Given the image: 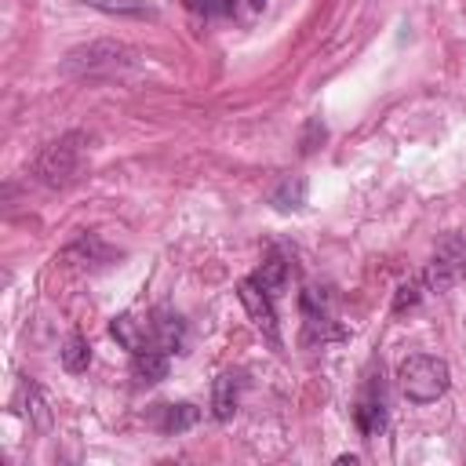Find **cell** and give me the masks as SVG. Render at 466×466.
Returning a JSON list of instances; mask_svg holds the SVG:
<instances>
[{
	"mask_svg": "<svg viewBox=\"0 0 466 466\" xmlns=\"http://www.w3.org/2000/svg\"><path fill=\"white\" fill-rule=\"evenodd\" d=\"M131 66H139V52L121 44V41H92V44H81L66 55L63 70L73 73V77H84V81H102V77H121L128 73Z\"/></svg>",
	"mask_w": 466,
	"mask_h": 466,
	"instance_id": "cell-1",
	"label": "cell"
},
{
	"mask_svg": "<svg viewBox=\"0 0 466 466\" xmlns=\"http://www.w3.org/2000/svg\"><path fill=\"white\" fill-rule=\"evenodd\" d=\"M397 383H401V393H404L408 401H415V404H433L437 397L448 393L451 372H448V361H441V357L412 354L408 361H401Z\"/></svg>",
	"mask_w": 466,
	"mask_h": 466,
	"instance_id": "cell-2",
	"label": "cell"
},
{
	"mask_svg": "<svg viewBox=\"0 0 466 466\" xmlns=\"http://www.w3.org/2000/svg\"><path fill=\"white\" fill-rule=\"evenodd\" d=\"M81 164H84V135L73 131V135H63V139H55V142H48V146L41 150L34 171H37V179H41L44 186L59 189V186H70V182L77 179Z\"/></svg>",
	"mask_w": 466,
	"mask_h": 466,
	"instance_id": "cell-3",
	"label": "cell"
},
{
	"mask_svg": "<svg viewBox=\"0 0 466 466\" xmlns=\"http://www.w3.org/2000/svg\"><path fill=\"white\" fill-rule=\"evenodd\" d=\"M270 299L274 296H267L252 277L248 281H241V303H245V310H248V317L256 321V328L274 343V346H281V332H277V314H274V306H270Z\"/></svg>",
	"mask_w": 466,
	"mask_h": 466,
	"instance_id": "cell-4",
	"label": "cell"
},
{
	"mask_svg": "<svg viewBox=\"0 0 466 466\" xmlns=\"http://www.w3.org/2000/svg\"><path fill=\"white\" fill-rule=\"evenodd\" d=\"M110 335H113L121 346H128L131 354L157 346V343H153V321L135 317V314H121V317H113V321H110Z\"/></svg>",
	"mask_w": 466,
	"mask_h": 466,
	"instance_id": "cell-5",
	"label": "cell"
},
{
	"mask_svg": "<svg viewBox=\"0 0 466 466\" xmlns=\"http://www.w3.org/2000/svg\"><path fill=\"white\" fill-rule=\"evenodd\" d=\"M238 401H241V375L238 372H222L215 379V393H211V412L218 422H229L233 412H238Z\"/></svg>",
	"mask_w": 466,
	"mask_h": 466,
	"instance_id": "cell-6",
	"label": "cell"
},
{
	"mask_svg": "<svg viewBox=\"0 0 466 466\" xmlns=\"http://www.w3.org/2000/svg\"><path fill=\"white\" fill-rule=\"evenodd\" d=\"M131 372H135L139 383H160V379H168V350H160V346L139 350L135 361H131Z\"/></svg>",
	"mask_w": 466,
	"mask_h": 466,
	"instance_id": "cell-7",
	"label": "cell"
},
{
	"mask_svg": "<svg viewBox=\"0 0 466 466\" xmlns=\"http://www.w3.org/2000/svg\"><path fill=\"white\" fill-rule=\"evenodd\" d=\"M200 412L193 404H160V419H157V430L160 433H182L189 426H197Z\"/></svg>",
	"mask_w": 466,
	"mask_h": 466,
	"instance_id": "cell-8",
	"label": "cell"
},
{
	"mask_svg": "<svg viewBox=\"0 0 466 466\" xmlns=\"http://www.w3.org/2000/svg\"><path fill=\"white\" fill-rule=\"evenodd\" d=\"M252 281H256V285H259L267 296H277V292H285V281H288V263L274 256V259H267V263H263V270H259Z\"/></svg>",
	"mask_w": 466,
	"mask_h": 466,
	"instance_id": "cell-9",
	"label": "cell"
},
{
	"mask_svg": "<svg viewBox=\"0 0 466 466\" xmlns=\"http://www.w3.org/2000/svg\"><path fill=\"white\" fill-rule=\"evenodd\" d=\"M88 364H92V346H88V339L70 335L66 346H63V368H66L70 375H81V372H88Z\"/></svg>",
	"mask_w": 466,
	"mask_h": 466,
	"instance_id": "cell-10",
	"label": "cell"
},
{
	"mask_svg": "<svg viewBox=\"0 0 466 466\" xmlns=\"http://www.w3.org/2000/svg\"><path fill=\"white\" fill-rule=\"evenodd\" d=\"M354 419H357V426H361L364 437H379L386 430V408L379 401H361L357 412H354Z\"/></svg>",
	"mask_w": 466,
	"mask_h": 466,
	"instance_id": "cell-11",
	"label": "cell"
},
{
	"mask_svg": "<svg viewBox=\"0 0 466 466\" xmlns=\"http://www.w3.org/2000/svg\"><path fill=\"white\" fill-rule=\"evenodd\" d=\"M281 211H296V208H303L306 204V179H285L277 189H274V197H270Z\"/></svg>",
	"mask_w": 466,
	"mask_h": 466,
	"instance_id": "cell-12",
	"label": "cell"
},
{
	"mask_svg": "<svg viewBox=\"0 0 466 466\" xmlns=\"http://www.w3.org/2000/svg\"><path fill=\"white\" fill-rule=\"evenodd\" d=\"M153 343H157L160 350H179V346H182V325H179V317L157 314V317H153Z\"/></svg>",
	"mask_w": 466,
	"mask_h": 466,
	"instance_id": "cell-13",
	"label": "cell"
},
{
	"mask_svg": "<svg viewBox=\"0 0 466 466\" xmlns=\"http://www.w3.org/2000/svg\"><path fill=\"white\" fill-rule=\"evenodd\" d=\"M84 5L102 8L110 15H150V8L142 5V0H84Z\"/></svg>",
	"mask_w": 466,
	"mask_h": 466,
	"instance_id": "cell-14",
	"label": "cell"
},
{
	"mask_svg": "<svg viewBox=\"0 0 466 466\" xmlns=\"http://www.w3.org/2000/svg\"><path fill=\"white\" fill-rule=\"evenodd\" d=\"M23 390L30 393V408H23V412H26V415H34V422H37L41 430H48V426H52V412H48V404H44V397H41V390H37L34 383H26Z\"/></svg>",
	"mask_w": 466,
	"mask_h": 466,
	"instance_id": "cell-15",
	"label": "cell"
},
{
	"mask_svg": "<svg viewBox=\"0 0 466 466\" xmlns=\"http://www.w3.org/2000/svg\"><path fill=\"white\" fill-rule=\"evenodd\" d=\"M415 303H419V285H415V281H412V285H401L393 310H404V306H415Z\"/></svg>",
	"mask_w": 466,
	"mask_h": 466,
	"instance_id": "cell-16",
	"label": "cell"
},
{
	"mask_svg": "<svg viewBox=\"0 0 466 466\" xmlns=\"http://www.w3.org/2000/svg\"><path fill=\"white\" fill-rule=\"evenodd\" d=\"M193 8H200V12H211V15H222V12H229L233 8V0H189Z\"/></svg>",
	"mask_w": 466,
	"mask_h": 466,
	"instance_id": "cell-17",
	"label": "cell"
},
{
	"mask_svg": "<svg viewBox=\"0 0 466 466\" xmlns=\"http://www.w3.org/2000/svg\"><path fill=\"white\" fill-rule=\"evenodd\" d=\"M252 5H256V8H263V0H252Z\"/></svg>",
	"mask_w": 466,
	"mask_h": 466,
	"instance_id": "cell-18",
	"label": "cell"
}]
</instances>
